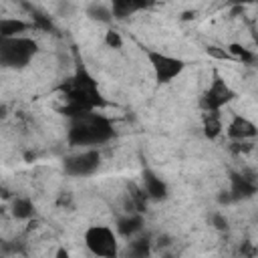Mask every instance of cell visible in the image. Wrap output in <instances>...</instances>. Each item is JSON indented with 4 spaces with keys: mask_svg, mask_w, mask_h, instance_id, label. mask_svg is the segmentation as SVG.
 Wrapping results in <instances>:
<instances>
[{
    "mask_svg": "<svg viewBox=\"0 0 258 258\" xmlns=\"http://www.w3.org/2000/svg\"><path fill=\"white\" fill-rule=\"evenodd\" d=\"M28 28L30 24L20 18H0V36H22Z\"/></svg>",
    "mask_w": 258,
    "mask_h": 258,
    "instance_id": "6",
    "label": "cell"
},
{
    "mask_svg": "<svg viewBox=\"0 0 258 258\" xmlns=\"http://www.w3.org/2000/svg\"><path fill=\"white\" fill-rule=\"evenodd\" d=\"M181 69H183V62L177 60V58H171V56H167V54H157V56L153 58V71H155L157 79L163 81V83H167V81H171L175 75H179Z\"/></svg>",
    "mask_w": 258,
    "mask_h": 258,
    "instance_id": "4",
    "label": "cell"
},
{
    "mask_svg": "<svg viewBox=\"0 0 258 258\" xmlns=\"http://www.w3.org/2000/svg\"><path fill=\"white\" fill-rule=\"evenodd\" d=\"M228 133L230 137H234L236 141H246V139H252L256 135V127L250 119H246L244 115H236L232 119V123L228 125Z\"/></svg>",
    "mask_w": 258,
    "mask_h": 258,
    "instance_id": "5",
    "label": "cell"
},
{
    "mask_svg": "<svg viewBox=\"0 0 258 258\" xmlns=\"http://www.w3.org/2000/svg\"><path fill=\"white\" fill-rule=\"evenodd\" d=\"M141 230V220L137 218V216H125V218H121L119 222H117V232L119 234H123V236H129V238H133L137 232Z\"/></svg>",
    "mask_w": 258,
    "mask_h": 258,
    "instance_id": "8",
    "label": "cell"
},
{
    "mask_svg": "<svg viewBox=\"0 0 258 258\" xmlns=\"http://www.w3.org/2000/svg\"><path fill=\"white\" fill-rule=\"evenodd\" d=\"M36 52V42L22 36H0V62L4 67H22Z\"/></svg>",
    "mask_w": 258,
    "mask_h": 258,
    "instance_id": "1",
    "label": "cell"
},
{
    "mask_svg": "<svg viewBox=\"0 0 258 258\" xmlns=\"http://www.w3.org/2000/svg\"><path fill=\"white\" fill-rule=\"evenodd\" d=\"M105 42H107V46H111V48H121V46H123V38H121L119 32H115V30H109V32L105 34Z\"/></svg>",
    "mask_w": 258,
    "mask_h": 258,
    "instance_id": "10",
    "label": "cell"
},
{
    "mask_svg": "<svg viewBox=\"0 0 258 258\" xmlns=\"http://www.w3.org/2000/svg\"><path fill=\"white\" fill-rule=\"evenodd\" d=\"M85 242L91 248V252H95L99 256H111V254L117 252V236L107 226H93V228H89L87 236H85Z\"/></svg>",
    "mask_w": 258,
    "mask_h": 258,
    "instance_id": "2",
    "label": "cell"
},
{
    "mask_svg": "<svg viewBox=\"0 0 258 258\" xmlns=\"http://www.w3.org/2000/svg\"><path fill=\"white\" fill-rule=\"evenodd\" d=\"M34 214V206L28 198H16L12 202V216L18 220H28Z\"/></svg>",
    "mask_w": 258,
    "mask_h": 258,
    "instance_id": "9",
    "label": "cell"
},
{
    "mask_svg": "<svg viewBox=\"0 0 258 258\" xmlns=\"http://www.w3.org/2000/svg\"><path fill=\"white\" fill-rule=\"evenodd\" d=\"M143 183H145V196H149V198H155V200H159V198H165V183L159 179V177H155V175H151V173H147V177L143 179Z\"/></svg>",
    "mask_w": 258,
    "mask_h": 258,
    "instance_id": "7",
    "label": "cell"
},
{
    "mask_svg": "<svg viewBox=\"0 0 258 258\" xmlns=\"http://www.w3.org/2000/svg\"><path fill=\"white\" fill-rule=\"evenodd\" d=\"M97 165H99V153L91 147L83 149L81 153H77L64 161V169L71 175H87V173L95 171Z\"/></svg>",
    "mask_w": 258,
    "mask_h": 258,
    "instance_id": "3",
    "label": "cell"
}]
</instances>
